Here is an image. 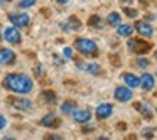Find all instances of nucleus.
<instances>
[{"instance_id": "1", "label": "nucleus", "mask_w": 157, "mask_h": 140, "mask_svg": "<svg viewBox=\"0 0 157 140\" xmlns=\"http://www.w3.org/2000/svg\"><path fill=\"white\" fill-rule=\"evenodd\" d=\"M4 86L14 93H19V95H27V93L32 91L34 83H32V79L27 74L12 73V74H7L4 78Z\"/></svg>"}, {"instance_id": "2", "label": "nucleus", "mask_w": 157, "mask_h": 140, "mask_svg": "<svg viewBox=\"0 0 157 140\" xmlns=\"http://www.w3.org/2000/svg\"><path fill=\"white\" fill-rule=\"evenodd\" d=\"M75 49L78 52L85 56H96L98 54V46H96L95 41L91 39H85V37H79L75 41Z\"/></svg>"}, {"instance_id": "3", "label": "nucleus", "mask_w": 157, "mask_h": 140, "mask_svg": "<svg viewBox=\"0 0 157 140\" xmlns=\"http://www.w3.org/2000/svg\"><path fill=\"white\" fill-rule=\"evenodd\" d=\"M113 96H115L117 101L127 103L133 98V93H132V88H128V86H117L115 91H113Z\"/></svg>"}, {"instance_id": "4", "label": "nucleus", "mask_w": 157, "mask_h": 140, "mask_svg": "<svg viewBox=\"0 0 157 140\" xmlns=\"http://www.w3.org/2000/svg\"><path fill=\"white\" fill-rule=\"evenodd\" d=\"M4 39H5V42H9V44L17 46V44H21L22 36H21V32H19V29L15 27V25H12V27H7L4 31Z\"/></svg>"}, {"instance_id": "5", "label": "nucleus", "mask_w": 157, "mask_h": 140, "mask_svg": "<svg viewBox=\"0 0 157 140\" xmlns=\"http://www.w3.org/2000/svg\"><path fill=\"white\" fill-rule=\"evenodd\" d=\"M9 21L12 22V25H15L17 29L27 27L31 24V17L27 14H10L9 15Z\"/></svg>"}, {"instance_id": "6", "label": "nucleus", "mask_w": 157, "mask_h": 140, "mask_svg": "<svg viewBox=\"0 0 157 140\" xmlns=\"http://www.w3.org/2000/svg\"><path fill=\"white\" fill-rule=\"evenodd\" d=\"M133 31H137L140 36H142V37H145V39H149V37H152V36H154L152 25H150L149 22H145V21L135 22V25H133Z\"/></svg>"}, {"instance_id": "7", "label": "nucleus", "mask_w": 157, "mask_h": 140, "mask_svg": "<svg viewBox=\"0 0 157 140\" xmlns=\"http://www.w3.org/2000/svg\"><path fill=\"white\" fill-rule=\"evenodd\" d=\"M113 115V105L112 103H101L96 108V118L98 120H106Z\"/></svg>"}, {"instance_id": "8", "label": "nucleus", "mask_w": 157, "mask_h": 140, "mask_svg": "<svg viewBox=\"0 0 157 140\" xmlns=\"http://www.w3.org/2000/svg\"><path fill=\"white\" fill-rule=\"evenodd\" d=\"M73 120H75L76 123H88L90 120H91V113H90V110H78L76 108L75 112L71 113Z\"/></svg>"}, {"instance_id": "9", "label": "nucleus", "mask_w": 157, "mask_h": 140, "mask_svg": "<svg viewBox=\"0 0 157 140\" xmlns=\"http://www.w3.org/2000/svg\"><path fill=\"white\" fill-rule=\"evenodd\" d=\"M14 61H15V52L14 51H10V49H7V47L0 49V64L7 66V64H12Z\"/></svg>"}, {"instance_id": "10", "label": "nucleus", "mask_w": 157, "mask_h": 140, "mask_svg": "<svg viewBox=\"0 0 157 140\" xmlns=\"http://www.w3.org/2000/svg\"><path fill=\"white\" fill-rule=\"evenodd\" d=\"M12 106L17 110H22V112H29V110H32V101L27 98H15L12 100Z\"/></svg>"}, {"instance_id": "11", "label": "nucleus", "mask_w": 157, "mask_h": 140, "mask_svg": "<svg viewBox=\"0 0 157 140\" xmlns=\"http://www.w3.org/2000/svg\"><path fill=\"white\" fill-rule=\"evenodd\" d=\"M140 86H142L145 91H150V89H154V86H155V78H154L152 74H149V73H144L142 78H140Z\"/></svg>"}, {"instance_id": "12", "label": "nucleus", "mask_w": 157, "mask_h": 140, "mask_svg": "<svg viewBox=\"0 0 157 140\" xmlns=\"http://www.w3.org/2000/svg\"><path fill=\"white\" fill-rule=\"evenodd\" d=\"M123 83H125V86H128V88H139L140 86V78H137L135 74H132V73H125V74L122 76Z\"/></svg>"}, {"instance_id": "13", "label": "nucleus", "mask_w": 157, "mask_h": 140, "mask_svg": "<svg viewBox=\"0 0 157 140\" xmlns=\"http://www.w3.org/2000/svg\"><path fill=\"white\" fill-rule=\"evenodd\" d=\"M117 32H118L122 37H130V36L133 34V27L130 24H120L118 27H117Z\"/></svg>"}, {"instance_id": "14", "label": "nucleus", "mask_w": 157, "mask_h": 140, "mask_svg": "<svg viewBox=\"0 0 157 140\" xmlns=\"http://www.w3.org/2000/svg\"><path fill=\"white\" fill-rule=\"evenodd\" d=\"M106 22H108L112 27H118V25L122 24V17H120L118 12H112V14L108 15V19H106Z\"/></svg>"}, {"instance_id": "15", "label": "nucleus", "mask_w": 157, "mask_h": 140, "mask_svg": "<svg viewBox=\"0 0 157 140\" xmlns=\"http://www.w3.org/2000/svg\"><path fill=\"white\" fill-rule=\"evenodd\" d=\"M56 123H58V118H56L54 113H48V115L41 120V125H44V127H54Z\"/></svg>"}, {"instance_id": "16", "label": "nucleus", "mask_w": 157, "mask_h": 140, "mask_svg": "<svg viewBox=\"0 0 157 140\" xmlns=\"http://www.w3.org/2000/svg\"><path fill=\"white\" fill-rule=\"evenodd\" d=\"M61 27L64 29V31H78V29H79V22L76 21V19H69L68 22L61 24Z\"/></svg>"}, {"instance_id": "17", "label": "nucleus", "mask_w": 157, "mask_h": 140, "mask_svg": "<svg viewBox=\"0 0 157 140\" xmlns=\"http://www.w3.org/2000/svg\"><path fill=\"white\" fill-rule=\"evenodd\" d=\"M75 110H76V103L75 101H64L61 105V112L64 113V115H71Z\"/></svg>"}, {"instance_id": "18", "label": "nucleus", "mask_w": 157, "mask_h": 140, "mask_svg": "<svg viewBox=\"0 0 157 140\" xmlns=\"http://www.w3.org/2000/svg\"><path fill=\"white\" fill-rule=\"evenodd\" d=\"M85 69L90 73V74H100V69L101 68H100V64H86Z\"/></svg>"}, {"instance_id": "19", "label": "nucleus", "mask_w": 157, "mask_h": 140, "mask_svg": "<svg viewBox=\"0 0 157 140\" xmlns=\"http://www.w3.org/2000/svg\"><path fill=\"white\" fill-rule=\"evenodd\" d=\"M90 25H95L96 29H101V27H103V21H101L100 17H96V15H95V17L90 21Z\"/></svg>"}, {"instance_id": "20", "label": "nucleus", "mask_w": 157, "mask_h": 140, "mask_svg": "<svg viewBox=\"0 0 157 140\" xmlns=\"http://www.w3.org/2000/svg\"><path fill=\"white\" fill-rule=\"evenodd\" d=\"M19 5H21L22 9L34 7V5H36V0H21V2H19Z\"/></svg>"}, {"instance_id": "21", "label": "nucleus", "mask_w": 157, "mask_h": 140, "mask_svg": "<svg viewBox=\"0 0 157 140\" xmlns=\"http://www.w3.org/2000/svg\"><path fill=\"white\" fill-rule=\"evenodd\" d=\"M42 96H44V100H46L48 103H54V101H56L54 93H48V91H46V93H42Z\"/></svg>"}, {"instance_id": "22", "label": "nucleus", "mask_w": 157, "mask_h": 140, "mask_svg": "<svg viewBox=\"0 0 157 140\" xmlns=\"http://www.w3.org/2000/svg\"><path fill=\"white\" fill-rule=\"evenodd\" d=\"M137 66H139V68H149V61H147L145 58H139L137 59Z\"/></svg>"}, {"instance_id": "23", "label": "nucleus", "mask_w": 157, "mask_h": 140, "mask_svg": "<svg viewBox=\"0 0 157 140\" xmlns=\"http://www.w3.org/2000/svg\"><path fill=\"white\" fill-rule=\"evenodd\" d=\"M137 108H139L140 113H145V116H150V113L147 112V110H149V106H147V105H137Z\"/></svg>"}, {"instance_id": "24", "label": "nucleus", "mask_w": 157, "mask_h": 140, "mask_svg": "<svg viewBox=\"0 0 157 140\" xmlns=\"http://www.w3.org/2000/svg\"><path fill=\"white\" fill-rule=\"evenodd\" d=\"M63 52H64L66 58H73V49L71 47H64V51H63Z\"/></svg>"}, {"instance_id": "25", "label": "nucleus", "mask_w": 157, "mask_h": 140, "mask_svg": "<svg viewBox=\"0 0 157 140\" xmlns=\"http://www.w3.org/2000/svg\"><path fill=\"white\" fill-rule=\"evenodd\" d=\"M5 125H7V120H5V118H4V116H0V130L4 128V127H5Z\"/></svg>"}, {"instance_id": "26", "label": "nucleus", "mask_w": 157, "mask_h": 140, "mask_svg": "<svg viewBox=\"0 0 157 140\" xmlns=\"http://www.w3.org/2000/svg\"><path fill=\"white\" fill-rule=\"evenodd\" d=\"M54 2H58V4H61V5H66L69 0H54Z\"/></svg>"}, {"instance_id": "27", "label": "nucleus", "mask_w": 157, "mask_h": 140, "mask_svg": "<svg viewBox=\"0 0 157 140\" xmlns=\"http://www.w3.org/2000/svg\"><path fill=\"white\" fill-rule=\"evenodd\" d=\"M9 2H12V0H0V4H9Z\"/></svg>"}, {"instance_id": "28", "label": "nucleus", "mask_w": 157, "mask_h": 140, "mask_svg": "<svg viewBox=\"0 0 157 140\" xmlns=\"http://www.w3.org/2000/svg\"><path fill=\"white\" fill-rule=\"evenodd\" d=\"M123 2H127V4H130V2H133V0H123Z\"/></svg>"}, {"instance_id": "29", "label": "nucleus", "mask_w": 157, "mask_h": 140, "mask_svg": "<svg viewBox=\"0 0 157 140\" xmlns=\"http://www.w3.org/2000/svg\"><path fill=\"white\" fill-rule=\"evenodd\" d=\"M155 112H157V108H155Z\"/></svg>"}]
</instances>
